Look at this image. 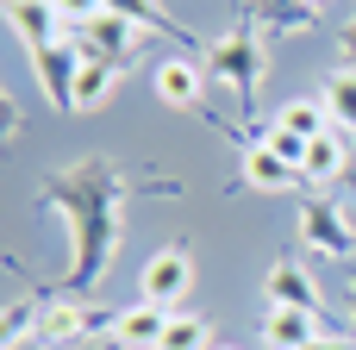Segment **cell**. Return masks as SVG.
<instances>
[{
    "label": "cell",
    "instance_id": "6da1fadb",
    "mask_svg": "<svg viewBox=\"0 0 356 350\" xmlns=\"http://www.w3.org/2000/svg\"><path fill=\"white\" fill-rule=\"evenodd\" d=\"M38 200H50V207L69 219V232H75L69 282H75V288L100 282L106 263H113V244H119V200H125L119 169H113L106 157H75L69 169H56V175L38 188Z\"/></svg>",
    "mask_w": 356,
    "mask_h": 350
},
{
    "label": "cell",
    "instance_id": "7a4b0ae2",
    "mask_svg": "<svg viewBox=\"0 0 356 350\" xmlns=\"http://www.w3.org/2000/svg\"><path fill=\"white\" fill-rule=\"evenodd\" d=\"M213 81H225V88H238V94H257L263 88V75H269V50H263V31L257 25H232L225 38H213L207 44V63H200Z\"/></svg>",
    "mask_w": 356,
    "mask_h": 350
},
{
    "label": "cell",
    "instance_id": "3957f363",
    "mask_svg": "<svg viewBox=\"0 0 356 350\" xmlns=\"http://www.w3.org/2000/svg\"><path fill=\"white\" fill-rule=\"evenodd\" d=\"M69 44H75L88 63H113V69H125V63L144 50V25L106 6V13H94L88 25H75V31H69Z\"/></svg>",
    "mask_w": 356,
    "mask_h": 350
},
{
    "label": "cell",
    "instance_id": "277c9868",
    "mask_svg": "<svg viewBox=\"0 0 356 350\" xmlns=\"http://www.w3.org/2000/svg\"><path fill=\"white\" fill-rule=\"evenodd\" d=\"M138 294L175 313V307L194 294V257H188V244H163L156 257H144V269H138Z\"/></svg>",
    "mask_w": 356,
    "mask_h": 350
},
{
    "label": "cell",
    "instance_id": "5b68a950",
    "mask_svg": "<svg viewBox=\"0 0 356 350\" xmlns=\"http://www.w3.org/2000/svg\"><path fill=\"white\" fill-rule=\"evenodd\" d=\"M31 75H38V88L50 94V106L56 113H75V75H81V50L63 38V44H44V50H31Z\"/></svg>",
    "mask_w": 356,
    "mask_h": 350
},
{
    "label": "cell",
    "instance_id": "8992f818",
    "mask_svg": "<svg viewBox=\"0 0 356 350\" xmlns=\"http://www.w3.org/2000/svg\"><path fill=\"white\" fill-rule=\"evenodd\" d=\"M300 244H307L313 257L356 263L350 257V225H344V213H338L332 200H307V207H300Z\"/></svg>",
    "mask_w": 356,
    "mask_h": 350
},
{
    "label": "cell",
    "instance_id": "52a82bcc",
    "mask_svg": "<svg viewBox=\"0 0 356 350\" xmlns=\"http://www.w3.org/2000/svg\"><path fill=\"white\" fill-rule=\"evenodd\" d=\"M263 294H269V307L325 313V301H319V282H313V269H307L300 257H282V263H269V276H263Z\"/></svg>",
    "mask_w": 356,
    "mask_h": 350
},
{
    "label": "cell",
    "instance_id": "ba28073f",
    "mask_svg": "<svg viewBox=\"0 0 356 350\" xmlns=\"http://www.w3.org/2000/svg\"><path fill=\"white\" fill-rule=\"evenodd\" d=\"M150 88H156V100H163V106L188 113V106H200V94H207V69H200L194 56H163V63H156V75H150Z\"/></svg>",
    "mask_w": 356,
    "mask_h": 350
},
{
    "label": "cell",
    "instance_id": "9c48e42d",
    "mask_svg": "<svg viewBox=\"0 0 356 350\" xmlns=\"http://www.w3.org/2000/svg\"><path fill=\"white\" fill-rule=\"evenodd\" d=\"M169 307H156V301H138V307H119L113 313V338L125 350H156L163 344V332H169Z\"/></svg>",
    "mask_w": 356,
    "mask_h": 350
},
{
    "label": "cell",
    "instance_id": "30bf717a",
    "mask_svg": "<svg viewBox=\"0 0 356 350\" xmlns=\"http://www.w3.org/2000/svg\"><path fill=\"white\" fill-rule=\"evenodd\" d=\"M94 326H100V307H88V301H50V307H38V338L44 344L88 338Z\"/></svg>",
    "mask_w": 356,
    "mask_h": 350
},
{
    "label": "cell",
    "instance_id": "8fae6325",
    "mask_svg": "<svg viewBox=\"0 0 356 350\" xmlns=\"http://www.w3.org/2000/svg\"><path fill=\"white\" fill-rule=\"evenodd\" d=\"M319 313H300V307H269L263 313V344L269 350H307L319 344Z\"/></svg>",
    "mask_w": 356,
    "mask_h": 350
},
{
    "label": "cell",
    "instance_id": "7c38bea8",
    "mask_svg": "<svg viewBox=\"0 0 356 350\" xmlns=\"http://www.w3.org/2000/svg\"><path fill=\"white\" fill-rule=\"evenodd\" d=\"M6 25L19 31V44H25V56L31 50H44V44H63L69 38V19L50 6V0H31V6H19V13H6Z\"/></svg>",
    "mask_w": 356,
    "mask_h": 350
},
{
    "label": "cell",
    "instance_id": "4fadbf2b",
    "mask_svg": "<svg viewBox=\"0 0 356 350\" xmlns=\"http://www.w3.org/2000/svg\"><path fill=\"white\" fill-rule=\"evenodd\" d=\"M350 169H356V144H350V138L325 132V138H313V144H307V163H300V175H307V182H319V188H325V182H344Z\"/></svg>",
    "mask_w": 356,
    "mask_h": 350
},
{
    "label": "cell",
    "instance_id": "5bb4252c",
    "mask_svg": "<svg viewBox=\"0 0 356 350\" xmlns=\"http://www.w3.org/2000/svg\"><path fill=\"white\" fill-rule=\"evenodd\" d=\"M294 182H307L288 157H275L269 144H244V188H257V194H282V188H294Z\"/></svg>",
    "mask_w": 356,
    "mask_h": 350
},
{
    "label": "cell",
    "instance_id": "9a60e30c",
    "mask_svg": "<svg viewBox=\"0 0 356 350\" xmlns=\"http://www.w3.org/2000/svg\"><path fill=\"white\" fill-rule=\"evenodd\" d=\"M319 13L307 0H250L244 6V25H269V31H307Z\"/></svg>",
    "mask_w": 356,
    "mask_h": 350
},
{
    "label": "cell",
    "instance_id": "2e32d148",
    "mask_svg": "<svg viewBox=\"0 0 356 350\" xmlns=\"http://www.w3.org/2000/svg\"><path fill=\"white\" fill-rule=\"evenodd\" d=\"M325 106H332V132L356 144V69L350 63L325 75Z\"/></svg>",
    "mask_w": 356,
    "mask_h": 350
},
{
    "label": "cell",
    "instance_id": "e0dca14e",
    "mask_svg": "<svg viewBox=\"0 0 356 350\" xmlns=\"http://www.w3.org/2000/svg\"><path fill=\"white\" fill-rule=\"evenodd\" d=\"M275 125L313 144V138H325V132H332V106H325V94H313V100H288V106L275 113Z\"/></svg>",
    "mask_w": 356,
    "mask_h": 350
},
{
    "label": "cell",
    "instance_id": "ac0fdd59",
    "mask_svg": "<svg viewBox=\"0 0 356 350\" xmlns=\"http://www.w3.org/2000/svg\"><path fill=\"white\" fill-rule=\"evenodd\" d=\"M113 88H119V69H113V63H88V56H81V75H75V113H94Z\"/></svg>",
    "mask_w": 356,
    "mask_h": 350
},
{
    "label": "cell",
    "instance_id": "d6986e66",
    "mask_svg": "<svg viewBox=\"0 0 356 350\" xmlns=\"http://www.w3.org/2000/svg\"><path fill=\"white\" fill-rule=\"evenodd\" d=\"M156 350H213V326H207L200 313H181V307H175V319H169V332H163Z\"/></svg>",
    "mask_w": 356,
    "mask_h": 350
},
{
    "label": "cell",
    "instance_id": "ffe728a7",
    "mask_svg": "<svg viewBox=\"0 0 356 350\" xmlns=\"http://www.w3.org/2000/svg\"><path fill=\"white\" fill-rule=\"evenodd\" d=\"M263 144H269L275 157H288L294 169L307 163V138H294V132H282V125H269V132H263Z\"/></svg>",
    "mask_w": 356,
    "mask_h": 350
},
{
    "label": "cell",
    "instance_id": "44dd1931",
    "mask_svg": "<svg viewBox=\"0 0 356 350\" xmlns=\"http://www.w3.org/2000/svg\"><path fill=\"white\" fill-rule=\"evenodd\" d=\"M50 6H56V13H63V19H69V31H75V25H88V19H94V13H106V6H100V0H50Z\"/></svg>",
    "mask_w": 356,
    "mask_h": 350
},
{
    "label": "cell",
    "instance_id": "7402d4cb",
    "mask_svg": "<svg viewBox=\"0 0 356 350\" xmlns=\"http://www.w3.org/2000/svg\"><path fill=\"white\" fill-rule=\"evenodd\" d=\"M25 332H38V319H31L25 307H6V350L25 344Z\"/></svg>",
    "mask_w": 356,
    "mask_h": 350
},
{
    "label": "cell",
    "instance_id": "603a6c76",
    "mask_svg": "<svg viewBox=\"0 0 356 350\" xmlns=\"http://www.w3.org/2000/svg\"><path fill=\"white\" fill-rule=\"evenodd\" d=\"M350 6V19H344V31H338V50L350 56V69H356V0H344Z\"/></svg>",
    "mask_w": 356,
    "mask_h": 350
},
{
    "label": "cell",
    "instance_id": "cb8c5ba5",
    "mask_svg": "<svg viewBox=\"0 0 356 350\" xmlns=\"http://www.w3.org/2000/svg\"><path fill=\"white\" fill-rule=\"evenodd\" d=\"M307 350H356V344H344V338H319V344H307Z\"/></svg>",
    "mask_w": 356,
    "mask_h": 350
},
{
    "label": "cell",
    "instance_id": "d4e9b609",
    "mask_svg": "<svg viewBox=\"0 0 356 350\" xmlns=\"http://www.w3.org/2000/svg\"><path fill=\"white\" fill-rule=\"evenodd\" d=\"M19 6H31V0H6V13H19Z\"/></svg>",
    "mask_w": 356,
    "mask_h": 350
},
{
    "label": "cell",
    "instance_id": "484cf974",
    "mask_svg": "<svg viewBox=\"0 0 356 350\" xmlns=\"http://www.w3.org/2000/svg\"><path fill=\"white\" fill-rule=\"evenodd\" d=\"M307 6H313V13H319V6H325V0H307Z\"/></svg>",
    "mask_w": 356,
    "mask_h": 350
},
{
    "label": "cell",
    "instance_id": "4316f807",
    "mask_svg": "<svg viewBox=\"0 0 356 350\" xmlns=\"http://www.w3.org/2000/svg\"><path fill=\"white\" fill-rule=\"evenodd\" d=\"M213 350H232V344H213Z\"/></svg>",
    "mask_w": 356,
    "mask_h": 350
},
{
    "label": "cell",
    "instance_id": "83f0119b",
    "mask_svg": "<svg viewBox=\"0 0 356 350\" xmlns=\"http://www.w3.org/2000/svg\"><path fill=\"white\" fill-rule=\"evenodd\" d=\"M350 282H356V263H350Z\"/></svg>",
    "mask_w": 356,
    "mask_h": 350
}]
</instances>
